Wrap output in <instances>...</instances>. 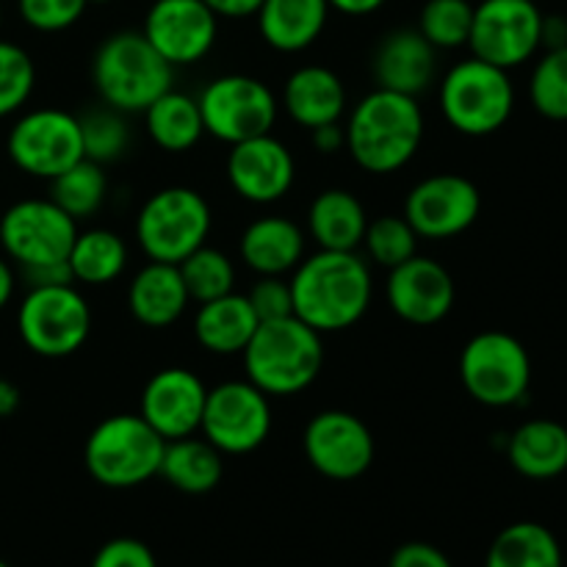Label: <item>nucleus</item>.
I'll return each instance as SVG.
<instances>
[{
	"mask_svg": "<svg viewBox=\"0 0 567 567\" xmlns=\"http://www.w3.org/2000/svg\"><path fill=\"white\" fill-rule=\"evenodd\" d=\"M216 17H227V20H244V17L258 14L264 0H203Z\"/></svg>",
	"mask_w": 567,
	"mask_h": 567,
	"instance_id": "49530a36",
	"label": "nucleus"
},
{
	"mask_svg": "<svg viewBox=\"0 0 567 567\" xmlns=\"http://www.w3.org/2000/svg\"><path fill=\"white\" fill-rule=\"evenodd\" d=\"M89 3H111V0H89Z\"/></svg>",
	"mask_w": 567,
	"mask_h": 567,
	"instance_id": "3c124183",
	"label": "nucleus"
},
{
	"mask_svg": "<svg viewBox=\"0 0 567 567\" xmlns=\"http://www.w3.org/2000/svg\"><path fill=\"white\" fill-rule=\"evenodd\" d=\"M238 255L258 277H288L305 258V230L288 216H260L244 227Z\"/></svg>",
	"mask_w": 567,
	"mask_h": 567,
	"instance_id": "5701e85b",
	"label": "nucleus"
},
{
	"mask_svg": "<svg viewBox=\"0 0 567 567\" xmlns=\"http://www.w3.org/2000/svg\"><path fill=\"white\" fill-rule=\"evenodd\" d=\"M203 114L205 136L225 144L247 142L275 131L280 103L269 83L255 75H219L203 86L197 97Z\"/></svg>",
	"mask_w": 567,
	"mask_h": 567,
	"instance_id": "9d476101",
	"label": "nucleus"
},
{
	"mask_svg": "<svg viewBox=\"0 0 567 567\" xmlns=\"http://www.w3.org/2000/svg\"><path fill=\"white\" fill-rule=\"evenodd\" d=\"M164 446V437L142 415L116 413L89 432L83 465L97 485L127 491L158 476Z\"/></svg>",
	"mask_w": 567,
	"mask_h": 567,
	"instance_id": "39448f33",
	"label": "nucleus"
},
{
	"mask_svg": "<svg viewBox=\"0 0 567 567\" xmlns=\"http://www.w3.org/2000/svg\"><path fill=\"white\" fill-rule=\"evenodd\" d=\"M89 0H17L22 22L39 33H59L75 25Z\"/></svg>",
	"mask_w": 567,
	"mask_h": 567,
	"instance_id": "ea45409f",
	"label": "nucleus"
},
{
	"mask_svg": "<svg viewBox=\"0 0 567 567\" xmlns=\"http://www.w3.org/2000/svg\"><path fill=\"white\" fill-rule=\"evenodd\" d=\"M308 463L332 482L360 480L374 465V435L360 415L349 410H321L302 432Z\"/></svg>",
	"mask_w": 567,
	"mask_h": 567,
	"instance_id": "dca6fc26",
	"label": "nucleus"
},
{
	"mask_svg": "<svg viewBox=\"0 0 567 567\" xmlns=\"http://www.w3.org/2000/svg\"><path fill=\"white\" fill-rule=\"evenodd\" d=\"M509 465L532 482L557 480L567 471V426L551 419H532L507 435Z\"/></svg>",
	"mask_w": 567,
	"mask_h": 567,
	"instance_id": "cd10ccee",
	"label": "nucleus"
},
{
	"mask_svg": "<svg viewBox=\"0 0 567 567\" xmlns=\"http://www.w3.org/2000/svg\"><path fill=\"white\" fill-rule=\"evenodd\" d=\"M0 22H3V6H0Z\"/></svg>",
	"mask_w": 567,
	"mask_h": 567,
	"instance_id": "603ef678",
	"label": "nucleus"
},
{
	"mask_svg": "<svg viewBox=\"0 0 567 567\" xmlns=\"http://www.w3.org/2000/svg\"><path fill=\"white\" fill-rule=\"evenodd\" d=\"M109 175H105L103 164L81 158L72 164L70 169L61 172L59 177L50 181V199L59 205L61 210L72 216L75 221L92 219L100 214V208L109 199Z\"/></svg>",
	"mask_w": 567,
	"mask_h": 567,
	"instance_id": "473e14b6",
	"label": "nucleus"
},
{
	"mask_svg": "<svg viewBox=\"0 0 567 567\" xmlns=\"http://www.w3.org/2000/svg\"><path fill=\"white\" fill-rule=\"evenodd\" d=\"M437 100L443 120L454 131L482 138L502 131L509 122L515 109V86L507 70L471 55L443 75Z\"/></svg>",
	"mask_w": 567,
	"mask_h": 567,
	"instance_id": "423d86ee",
	"label": "nucleus"
},
{
	"mask_svg": "<svg viewBox=\"0 0 567 567\" xmlns=\"http://www.w3.org/2000/svg\"><path fill=\"white\" fill-rule=\"evenodd\" d=\"M485 567H565L563 546L548 526L518 520L493 537Z\"/></svg>",
	"mask_w": 567,
	"mask_h": 567,
	"instance_id": "2f4dec72",
	"label": "nucleus"
},
{
	"mask_svg": "<svg viewBox=\"0 0 567 567\" xmlns=\"http://www.w3.org/2000/svg\"><path fill=\"white\" fill-rule=\"evenodd\" d=\"M543 11L535 0H482L474 6L468 48L471 55L515 70L540 50Z\"/></svg>",
	"mask_w": 567,
	"mask_h": 567,
	"instance_id": "4468645a",
	"label": "nucleus"
},
{
	"mask_svg": "<svg viewBox=\"0 0 567 567\" xmlns=\"http://www.w3.org/2000/svg\"><path fill=\"white\" fill-rule=\"evenodd\" d=\"M78 221L53 199H20L0 216V247L20 271L59 266L70 258Z\"/></svg>",
	"mask_w": 567,
	"mask_h": 567,
	"instance_id": "9b49d317",
	"label": "nucleus"
},
{
	"mask_svg": "<svg viewBox=\"0 0 567 567\" xmlns=\"http://www.w3.org/2000/svg\"><path fill=\"white\" fill-rule=\"evenodd\" d=\"M529 100L546 120H567V48L540 55L529 78Z\"/></svg>",
	"mask_w": 567,
	"mask_h": 567,
	"instance_id": "4c0bfd02",
	"label": "nucleus"
},
{
	"mask_svg": "<svg viewBox=\"0 0 567 567\" xmlns=\"http://www.w3.org/2000/svg\"><path fill=\"white\" fill-rule=\"evenodd\" d=\"M17 332L39 358H70L92 336V308L75 282L28 286L17 308Z\"/></svg>",
	"mask_w": 567,
	"mask_h": 567,
	"instance_id": "6e6552de",
	"label": "nucleus"
},
{
	"mask_svg": "<svg viewBox=\"0 0 567 567\" xmlns=\"http://www.w3.org/2000/svg\"><path fill=\"white\" fill-rule=\"evenodd\" d=\"M474 6L468 0H426L419 31L435 50H457L468 44Z\"/></svg>",
	"mask_w": 567,
	"mask_h": 567,
	"instance_id": "e433bc0d",
	"label": "nucleus"
},
{
	"mask_svg": "<svg viewBox=\"0 0 567 567\" xmlns=\"http://www.w3.org/2000/svg\"><path fill=\"white\" fill-rule=\"evenodd\" d=\"M258 324L260 321L247 293L233 291L199 305L197 316H194V338L208 354L236 358L252 341Z\"/></svg>",
	"mask_w": 567,
	"mask_h": 567,
	"instance_id": "393cba45",
	"label": "nucleus"
},
{
	"mask_svg": "<svg viewBox=\"0 0 567 567\" xmlns=\"http://www.w3.org/2000/svg\"><path fill=\"white\" fill-rule=\"evenodd\" d=\"M14 288H17L14 269H11L9 258H3V255H0V310L11 302V297H14Z\"/></svg>",
	"mask_w": 567,
	"mask_h": 567,
	"instance_id": "8fccbe9b",
	"label": "nucleus"
},
{
	"mask_svg": "<svg viewBox=\"0 0 567 567\" xmlns=\"http://www.w3.org/2000/svg\"><path fill=\"white\" fill-rule=\"evenodd\" d=\"M225 175L244 203L275 205L293 188L297 161L286 142H280L275 133H266V136L230 144Z\"/></svg>",
	"mask_w": 567,
	"mask_h": 567,
	"instance_id": "a211bd4d",
	"label": "nucleus"
},
{
	"mask_svg": "<svg viewBox=\"0 0 567 567\" xmlns=\"http://www.w3.org/2000/svg\"><path fill=\"white\" fill-rule=\"evenodd\" d=\"M241 360L247 380L269 399L297 396L308 391L324 369V336L297 316L260 321Z\"/></svg>",
	"mask_w": 567,
	"mask_h": 567,
	"instance_id": "7ed1b4c3",
	"label": "nucleus"
},
{
	"mask_svg": "<svg viewBox=\"0 0 567 567\" xmlns=\"http://www.w3.org/2000/svg\"><path fill=\"white\" fill-rule=\"evenodd\" d=\"M330 9L341 11V14L349 17H365V14H374L377 9L388 3V0H327Z\"/></svg>",
	"mask_w": 567,
	"mask_h": 567,
	"instance_id": "de8ad7c7",
	"label": "nucleus"
},
{
	"mask_svg": "<svg viewBox=\"0 0 567 567\" xmlns=\"http://www.w3.org/2000/svg\"><path fill=\"white\" fill-rule=\"evenodd\" d=\"M37 86V66L25 48L0 39V120L22 111Z\"/></svg>",
	"mask_w": 567,
	"mask_h": 567,
	"instance_id": "58836bf2",
	"label": "nucleus"
},
{
	"mask_svg": "<svg viewBox=\"0 0 567 567\" xmlns=\"http://www.w3.org/2000/svg\"><path fill=\"white\" fill-rule=\"evenodd\" d=\"M175 81V66L142 31H116L100 42L92 59V83L100 103L122 114H144Z\"/></svg>",
	"mask_w": 567,
	"mask_h": 567,
	"instance_id": "20e7f679",
	"label": "nucleus"
},
{
	"mask_svg": "<svg viewBox=\"0 0 567 567\" xmlns=\"http://www.w3.org/2000/svg\"><path fill=\"white\" fill-rule=\"evenodd\" d=\"M70 275L75 286H109L120 280L127 269V244L120 233L105 227L78 230L70 249Z\"/></svg>",
	"mask_w": 567,
	"mask_h": 567,
	"instance_id": "7c9ffc66",
	"label": "nucleus"
},
{
	"mask_svg": "<svg viewBox=\"0 0 567 567\" xmlns=\"http://www.w3.org/2000/svg\"><path fill=\"white\" fill-rule=\"evenodd\" d=\"M385 299L388 308L408 324L432 327L452 313L457 288L446 266L424 255H413L388 269Z\"/></svg>",
	"mask_w": 567,
	"mask_h": 567,
	"instance_id": "6ab92c4d",
	"label": "nucleus"
},
{
	"mask_svg": "<svg viewBox=\"0 0 567 567\" xmlns=\"http://www.w3.org/2000/svg\"><path fill=\"white\" fill-rule=\"evenodd\" d=\"M144 127L158 150L172 155H183L197 147L205 136L203 114L197 97L177 89H166L158 100L144 111Z\"/></svg>",
	"mask_w": 567,
	"mask_h": 567,
	"instance_id": "c756f323",
	"label": "nucleus"
},
{
	"mask_svg": "<svg viewBox=\"0 0 567 567\" xmlns=\"http://www.w3.org/2000/svg\"><path fill=\"white\" fill-rule=\"evenodd\" d=\"M214 214L197 188L166 186L150 194L136 216V241L147 260L183 264L208 244Z\"/></svg>",
	"mask_w": 567,
	"mask_h": 567,
	"instance_id": "0eeeda50",
	"label": "nucleus"
},
{
	"mask_svg": "<svg viewBox=\"0 0 567 567\" xmlns=\"http://www.w3.org/2000/svg\"><path fill=\"white\" fill-rule=\"evenodd\" d=\"M188 297L186 282L175 264L150 260L127 282V310L133 319L150 330H166L186 313Z\"/></svg>",
	"mask_w": 567,
	"mask_h": 567,
	"instance_id": "b1692460",
	"label": "nucleus"
},
{
	"mask_svg": "<svg viewBox=\"0 0 567 567\" xmlns=\"http://www.w3.org/2000/svg\"><path fill=\"white\" fill-rule=\"evenodd\" d=\"M369 227V214L349 188H324L308 208V233L319 249L354 252Z\"/></svg>",
	"mask_w": 567,
	"mask_h": 567,
	"instance_id": "bb28decb",
	"label": "nucleus"
},
{
	"mask_svg": "<svg viewBox=\"0 0 567 567\" xmlns=\"http://www.w3.org/2000/svg\"><path fill=\"white\" fill-rule=\"evenodd\" d=\"M540 48L543 50L567 48V17L565 14H543Z\"/></svg>",
	"mask_w": 567,
	"mask_h": 567,
	"instance_id": "a18cd8bd",
	"label": "nucleus"
},
{
	"mask_svg": "<svg viewBox=\"0 0 567 567\" xmlns=\"http://www.w3.org/2000/svg\"><path fill=\"white\" fill-rule=\"evenodd\" d=\"M293 316L321 336L343 332L358 324L374 299V277L363 255L319 252L302 258L291 271Z\"/></svg>",
	"mask_w": 567,
	"mask_h": 567,
	"instance_id": "f257e3e1",
	"label": "nucleus"
},
{
	"mask_svg": "<svg viewBox=\"0 0 567 567\" xmlns=\"http://www.w3.org/2000/svg\"><path fill=\"white\" fill-rule=\"evenodd\" d=\"M313 136V147L321 155H336L341 150H347V131H343L341 122H330V125H321L316 131H310Z\"/></svg>",
	"mask_w": 567,
	"mask_h": 567,
	"instance_id": "c03bdc74",
	"label": "nucleus"
},
{
	"mask_svg": "<svg viewBox=\"0 0 567 567\" xmlns=\"http://www.w3.org/2000/svg\"><path fill=\"white\" fill-rule=\"evenodd\" d=\"M0 567H11V565H6V563H3V559H0Z\"/></svg>",
	"mask_w": 567,
	"mask_h": 567,
	"instance_id": "864d4df0",
	"label": "nucleus"
},
{
	"mask_svg": "<svg viewBox=\"0 0 567 567\" xmlns=\"http://www.w3.org/2000/svg\"><path fill=\"white\" fill-rule=\"evenodd\" d=\"M142 33L172 66H192L214 50L219 17L203 0H155Z\"/></svg>",
	"mask_w": 567,
	"mask_h": 567,
	"instance_id": "f3484780",
	"label": "nucleus"
},
{
	"mask_svg": "<svg viewBox=\"0 0 567 567\" xmlns=\"http://www.w3.org/2000/svg\"><path fill=\"white\" fill-rule=\"evenodd\" d=\"M11 164L28 177L53 181L83 158L81 122L64 109L25 111L6 136Z\"/></svg>",
	"mask_w": 567,
	"mask_h": 567,
	"instance_id": "ddd939ff",
	"label": "nucleus"
},
{
	"mask_svg": "<svg viewBox=\"0 0 567 567\" xmlns=\"http://www.w3.org/2000/svg\"><path fill=\"white\" fill-rule=\"evenodd\" d=\"M482 214V194L474 181L457 172H437L415 183L404 199L402 216L419 238L446 241L463 236Z\"/></svg>",
	"mask_w": 567,
	"mask_h": 567,
	"instance_id": "2eb2a0df",
	"label": "nucleus"
},
{
	"mask_svg": "<svg viewBox=\"0 0 567 567\" xmlns=\"http://www.w3.org/2000/svg\"><path fill=\"white\" fill-rule=\"evenodd\" d=\"M460 382L485 408H515L532 388V358L524 343L502 330H485L460 352Z\"/></svg>",
	"mask_w": 567,
	"mask_h": 567,
	"instance_id": "1a4fd4ad",
	"label": "nucleus"
},
{
	"mask_svg": "<svg viewBox=\"0 0 567 567\" xmlns=\"http://www.w3.org/2000/svg\"><path fill=\"white\" fill-rule=\"evenodd\" d=\"M125 116L127 114H122V111L111 109L105 103H100L97 109H89L86 114L78 116L83 136V158L103 166L125 158L133 142L131 125H127Z\"/></svg>",
	"mask_w": 567,
	"mask_h": 567,
	"instance_id": "72a5a7b5",
	"label": "nucleus"
},
{
	"mask_svg": "<svg viewBox=\"0 0 567 567\" xmlns=\"http://www.w3.org/2000/svg\"><path fill=\"white\" fill-rule=\"evenodd\" d=\"M388 567H454L452 559L430 543H404L388 559Z\"/></svg>",
	"mask_w": 567,
	"mask_h": 567,
	"instance_id": "37998d69",
	"label": "nucleus"
},
{
	"mask_svg": "<svg viewBox=\"0 0 567 567\" xmlns=\"http://www.w3.org/2000/svg\"><path fill=\"white\" fill-rule=\"evenodd\" d=\"M343 131L354 164L382 177L404 169L419 155L426 122L419 97L374 89L349 111Z\"/></svg>",
	"mask_w": 567,
	"mask_h": 567,
	"instance_id": "f03ea898",
	"label": "nucleus"
},
{
	"mask_svg": "<svg viewBox=\"0 0 567 567\" xmlns=\"http://www.w3.org/2000/svg\"><path fill=\"white\" fill-rule=\"evenodd\" d=\"M205 396H208V388L192 369L169 365V369L155 371L147 380L138 399V415L164 441L197 435Z\"/></svg>",
	"mask_w": 567,
	"mask_h": 567,
	"instance_id": "aec40b11",
	"label": "nucleus"
},
{
	"mask_svg": "<svg viewBox=\"0 0 567 567\" xmlns=\"http://www.w3.org/2000/svg\"><path fill=\"white\" fill-rule=\"evenodd\" d=\"M92 567H158L147 543L136 537H114L94 554Z\"/></svg>",
	"mask_w": 567,
	"mask_h": 567,
	"instance_id": "79ce46f5",
	"label": "nucleus"
},
{
	"mask_svg": "<svg viewBox=\"0 0 567 567\" xmlns=\"http://www.w3.org/2000/svg\"><path fill=\"white\" fill-rule=\"evenodd\" d=\"M264 42L277 53H302L324 33L330 3L327 0H264L258 9Z\"/></svg>",
	"mask_w": 567,
	"mask_h": 567,
	"instance_id": "a878e982",
	"label": "nucleus"
},
{
	"mask_svg": "<svg viewBox=\"0 0 567 567\" xmlns=\"http://www.w3.org/2000/svg\"><path fill=\"white\" fill-rule=\"evenodd\" d=\"M360 247H363L365 260L382 266V269H393L419 255V233L402 214H382L377 219H369Z\"/></svg>",
	"mask_w": 567,
	"mask_h": 567,
	"instance_id": "c9c22d12",
	"label": "nucleus"
},
{
	"mask_svg": "<svg viewBox=\"0 0 567 567\" xmlns=\"http://www.w3.org/2000/svg\"><path fill=\"white\" fill-rule=\"evenodd\" d=\"M177 269L186 282L188 297L197 305L236 291V264L230 260V255L208 247V244L188 255L183 264H177Z\"/></svg>",
	"mask_w": 567,
	"mask_h": 567,
	"instance_id": "f704fd0d",
	"label": "nucleus"
},
{
	"mask_svg": "<svg viewBox=\"0 0 567 567\" xmlns=\"http://www.w3.org/2000/svg\"><path fill=\"white\" fill-rule=\"evenodd\" d=\"M199 435L221 454L241 457L271 435V402L249 380H227L208 388Z\"/></svg>",
	"mask_w": 567,
	"mask_h": 567,
	"instance_id": "f8f14e48",
	"label": "nucleus"
},
{
	"mask_svg": "<svg viewBox=\"0 0 567 567\" xmlns=\"http://www.w3.org/2000/svg\"><path fill=\"white\" fill-rule=\"evenodd\" d=\"M158 476L175 491L188 496H205L216 491L225 476V454L210 446L205 437H177L166 441Z\"/></svg>",
	"mask_w": 567,
	"mask_h": 567,
	"instance_id": "c85d7f7f",
	"label": "nucleus"
},
{
	"mask_svg": "<svg viewBox=\"0 0 567 567\" xmlns=\"http://www.w3.org/2000/svg\"><path fill=\"white\" fill-rule=\"evenodd\" d=\"M22 393L11 380L0 377V419H11L20 410Z\"/></svg>",
	"mask_w": 567,
	"mask_h": 567,
	"instance_id": "09e8293b",
	"label": "nucleus"
},
{
	"mask_svg": "<svg viewBox=\"0 0 567 567\" xmlns=\"http://www.w3.org/2000/svg\"><path fill=\"white\" fill-rule=\"evenodd\" d=\"M258 321H277L293 316V291L291 280L286 277H258L247 293Z\"/></svg>",
	"mask_w": 567,
	"mask_h": 567,
	"instance_id": "a19ab883",
	"label": "nucleus"
},
{
	"mask_svg": "<svg viewBox=\"0 0 567 567\" xmlns=\"http://www.w3.org/2000/svg\"><path fill=\"white\" fill-rule=\"evenodd\" d=\"M347 86L330 66H297L282 86V109L299 127H308V131L341 122L347 114Z\"/></svg>",
	"mask_w": 567,
	"mask_h": 567,
	"instance_id": "4be33fe9",
	"label": "nucleus"
},
{
	"mask_svg": "<svg viewBox=\"0 0 567 567\" xmlns=\"http://www.w3.org/2000/svg\"><path fill=\"white\" fill-rule=\"evenodd\" d=\"M371 75L377 89L421 97L437 78V50L419 28L388 31L371 53Z\"/></svg>",
	"mask_w": 567,
	"mask_h": 567,
	"instance_id": "412c9836",
	"label": "nucleus"
}]
</instances>
